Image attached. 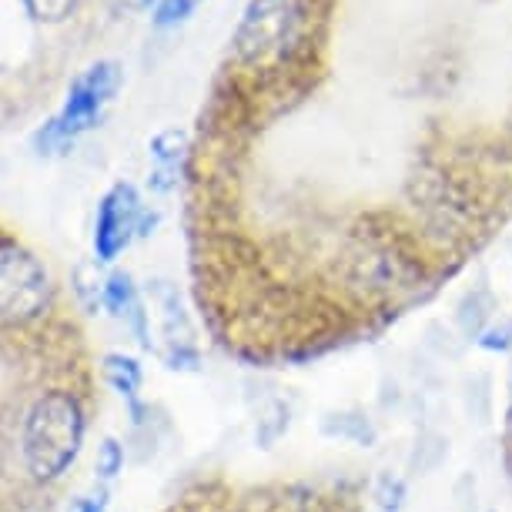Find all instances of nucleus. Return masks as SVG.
Returning <instances> with one entry per match:
<instances>
[{"label": "nucleus", "instance_id": "nucleus-1", "mask_svg": "<svg viewBox=\"0 0 512 512\" xmlns=\"http://www.w3.org/2000/svg\"><path fill=\"white\" fill-rule=\"evenodd\" d=\"M84 432H88V422H84V409L77 402V395L64 389L44 392L31 405L21 432V456L31 479H61L81 456Z\"/></svg>", "mask_w": 512, "mask_h": 512}, {"label": "nucleus", "instance_id": "nucleus-2", "mask_svg": "<svg viewBox=\"0 0 512 512\" xmlns=\"http://www.w3.org/2000/svg\"><path fill=\"white\" fill-rule=\"evenodd\" d=\"M308 31V0H251L235 31V54L248 71H282L305 47Z\"/></svg>", "mask_w": 512, "mask_h": 512}, {"label": "nucleus", "instance_id": "nucleus-3", "mask_svg": "<svg viewBox=\"0 0 512 512\" xmlns=\"http://www.w3.org/2000/svg\"><path fill=\"white\" fill-rule=\"evenodd\" d=\"M121 64L118 61H98L91 64L84 74L74 77V84L67 88V98L61 104V111L34 134V148L37 154H64L71 151L77 141L88 131H94L104 121V114L114 104V94L121 91Z\"/></svg>", "mask_w": 512, "mask_h": 512}, {"label": "nucleus", "instance_id": "nucleus-4", "mask_svg": "<svg viewBox=\"0 0 512 512\" xmlns=\"http://www.w3.org/2000/svg\"><path fill=\"white\" fill-rule=\"evenodd\" d=\"M51 308V275L34 251L0 238V322L27 325Z\"/></svg>", "mask_w": 512, "mask_h": 512}, {"label": "nucleus", "instance_id": "nucleus-5", "mask_svg": "<svg viewBox=\"0 0 512 512\" xmlns=\"http://www.w3.org/2000/svg\"><path fill=\"white\" fill-rule=\"evenodd\" d=\"M158 215L141 201V191L131 181H118L108 195L101 198L98 218H94V258L101 265L118 262L131 248L134 238H148Z\"/></svg>", "mask_w": 512, "mask_h": 512}, {"label": "nucleus", "instance_id": "nucleus-6", "mask_svg": "<svg viewBox=\"0 0 512 512\" xmlns=\"http://www.w3.org/2000/svg\"><path fill=\"white\" fill-rule=\"evenodd\" d=\"M101 308L114 322H121L128 332L138 338L141 349H151V325H148V308L128 272H111L101 285Z\"/></svg>", "mask_w": 512, "mask_h": 512}, {"label": "nucleus", "instance_id": "nucleus-7", "mask_svg": "<svg viewBox=\"0 0 512 512\" xmlns=\"http://www.w3.org/2000/svg\"><path fill=\"white\" fill-rule=\"evenodd\" d=\"M148 154H151L148 185L158 191V195L175 191L181 181V168H185V158H188V134L178 128L161 131L158 138L148 144Z\"/></svg>", "mask_w": 512, "mask_h": 512}, {"label": "nucleus", "instance_id": "nucleus-8", "mask_svg": "<svg viewBox=\"0 0 512 512\" xmlns=\"http://www.w3.org/2000/svg\"><path fill=\"white\" fill-rule=\"evenodd\" d=\"M104 379L114 392L121 395L124 405L131 409V422L141 425L144 422V402H141V385H144V369L134 355L124 352H111L104 359Z\"/></svg>", "mask_w": 512, "mask_h": 512}, {"label": "nucleus", "instance_id": "nucleus-9", "mask_svg": "<svg viewBox=\"0 0 512 512\" xmlns=\"http://www.w3.org/2000/svg\"><path fill=\"white\" fill-rule=\"evenodd\" d=\"M322 432L332 439L352 442V446H372L375 442V425L365 419L362 412H335L322 422Z\"/></svg>", "mask_w": 512, "mask_h": 512}, {"label": "nucleus", "instance_id": "nucleus-10", "mask_svg": "<svg viewBox=\"0 0 512 512\" xmlns=\"http://www.w3.org/2000/svg\"><path fill=\"white\" fill-rule=\"evenodd\" d=\"M456 322H459L462 335H466V338H479L492 322V298L486 292L466 295V298H462V305H459V312H456Z\"/></svg>", "mask_w": 512, "mask_h": 512}, {"label": "nucleus", "instance_id": "nucleus-11", "mask_svg": "<svg viewBox=\"0 0 512 512\" xmlns=\"http://www.w3.org/2000/svg\"><path fill=\"white\" fill-rule=\"evenodd\" d=\"M375 502H379L382 512H402L405 509V499H409V486H405L402 476H395V472H382L379 479H375Z\"/></svg>", "mask_w": 512, "mask_h": 512}, {"label": "nucleus", "instance_id": "nucleus-12", "mask_svg": "<svg viewBox=\"0 0 512 512\" xmlns=\"http://www.w3.org/2000/svg\"><path fill=\"white\" fill-rule=\"evenodd\" d=\"M288 432V405L282 402H272L265 409V415L258 419V432H255V439L262 442V446L268 449L272 442H278Z\"/></svg>", "mask_w": 512, "mask_h": 512}, {"label": "nucleus", "instance_id": "nucleus-13", "mask_svg": "<svg viewBox=\"0 0 512 512\" xmlns=\"http://www.w3.org/2000/svg\"><path fill=\"white\" fill-rule=\"evenodd\" d=\"M98 479L101 482H114L124 472V446L118 439H104L98 449Z\"/></svg>", "mask_w": 512, "mask_h": 512}, {"label": "nucleus", "instance_id": "nucleus-14", "mask_svg": "<svg viewBox=\"0 0 512 512\" xmlns=\"http://www.w3.org/2000/svg\"><path fill=\"white\" fill-rule=\"evenodd\" d=\"M198 0H158L154 4V24L158 27H175L181 24L185 17L195 11Z\"/></svg>", "mask_w": 512, "mask_h": 512}, {"label": "nucleus", "instance_id": "nucleus-15", "mask_svg": "<svg viewBox=\"0 0 512 512\" xmlns=\"http://www.w3.org/2000/svg\"><path fill=\"white\" fill-rule=\"evenodd\" d=\"M476 342L482 345L486 352H509L512 349V322H499V325H489Z\"/></svg>", "mask_w": 512, "mask_h": 512}, {"label": "nucleus", "instance_id": "nucleus-16", "mask_svg": "<svg viewBox=\"0 0 512 512\" xmlns=\"http://www.w3.org/2000/svg\"><path fill=\"white\" fill-rule=\"evenodd\" d=\"M111 4L118 7V11H134V14H138V11H148V7L158 4V0H111Z\"/></svg>", "mask_w": 512, "mask_h": 512}, {"label": "nucleus", "instance_id": "nucleus-17", "mask_svg": "<svg viewBox=\"0 0 512 512\" xmlns=\"http://www.w3.org/2000/svg\"><path fill=\"white\" fill-rule=\"evenodd\" d=\"M77 512H108V502H104L101 496H94L88 502H81V506H77Z\"/></svg>", "mask_w": 512, "mask_h": 512}]
</instances>
